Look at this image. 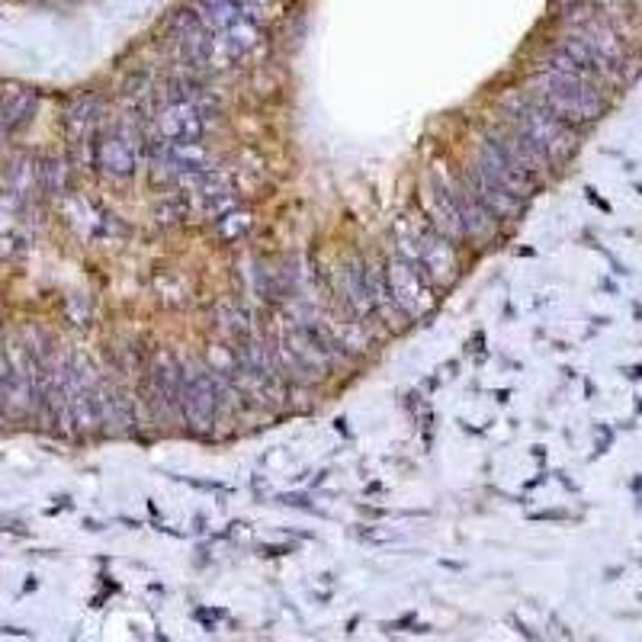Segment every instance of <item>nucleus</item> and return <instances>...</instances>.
<instances>
[{"label":"nucleus","instance_id":"0eeeda50","mask_svg":"<svg viewBox=\"0 0 642 642\" xmlns=\"http://www.w3.org/2000/svg\"><path fill=\"white\" fill-rule=\"evenodd\" d=\"M382 270H386L389 296L395 302V309L405 315V321H418L421 315H427V309H431V293H434V289L424 283L421 273L411 267L402 254L386 257V261H382Z\"/></svg>","mask_w":642,"mask_h":642},{"label":"nucleus","instance_id":"423d86ee","mask_svg":"<svg viewBox=\"0 0 642 642\" xmlns=\"http://www.w3.org/2000/svg\"><path fill=\"white\" fill-rule=\"evenodd\" d=\"M469 164L476 167V171H479L488 183H495L498 190H504L508 196H514V200L530 203L533 193L540 190V180L530 177V174L524 171V167H517V164L498 148V142H495L488 132L476 142V148H472V161H469Z\"/></svg>","mask_w":642,"mask_h":642},{"label":"nucleus","instance_id":"1a4fd4ad","mask_svg":"<svg viewBox=\"0 0 642 642\" xmlns=\"http://www.w3.org/2000/svg\"><path fill=\"white\" fill-rule=\"evenodd\" d=\"M334 286H338V296L341 302L347 305V312L360 318L363 325H370V321H379L376 318V309H373V299L366 293V283H363V261H347L338 273H334Z\"/></svg>","mask_w":642,"mask_h":642},{"label":"nucleus","instance_id":"f8f14e48","mask_svg":"<svg viewBox=\"0 0 642 642\" xmlns=\"http://www.w3.org/2000/svg\"><path fill=\"white\" fill-rule=\"evenodd\" d=\"M39 183L49 196H61L68 190V161L65 158H45L39 164Z\"/></svg>","mask_w":642,"mask_h":642},{"label":"nucleus","instance_id":"20e7f679","mask_svg":"<svg viewBox=\"0 0 642 642\" xmlns=\"http://www.w3.org/2000/svg\"><path fill=\"white\" fill-rule=\"evenodd\" d=\"M180 421L190 424L193 434L209 437L219 424V386L206 366H190L180 379Z\"/></svg>","mask_w":642,"mask_h":642},{"label":"nucleus","instance_id":"39448f33","mask_svg":"<svg viewBox=\"0 0 642 642\" xmlns=\"http://www.w3.org/2000/svg\"><path fill=\"white\" fill-rule=\"evenodd\" d=\"M167 29H171V45H174V55L180 61V71L200 74L203 78L209 68L219 65L216 36L209 33L193 10H177L174 17L167 20Z\"/></svg>","mask_w":642,"mask_h":642},{"label":"nucleus","instance_id":"9d476101","mask_svg":"<svg viewBox=\"0 0 642 642\" xmlns=\"http://www.w3.org/2000/svg\"><path fill=\"white\" fill-rule=\"evenodd\" d=\"M103 122V100L97 94H81L65 110V132L74 145H94Z\"/></svg>","mask_w":642,"mask_h":642},{"label":"nucleus","instance_id":"f257e3e1","mask_svg":"<svg viewBox=\"0 0 642 642\" xmlns=\"http://www.w3.org/2000/svg\"><path fill=\"white\" fill-rule=\"evenodd\" d=\"M530 97L540 100L549 113H556L569 126H588L607 113L604 84L588 74H565L553 68H540L530 78Z\"/></svg>","mask_w":642,"mask_h":642},{"label":"nucleus","instance_id":"f03ea898","mask_svg":"<svg viewBox=\"0 0 642 642\" xmlns=\"http://www.w3.org/2000/svg\"><path fill=\"white\" fill-rule=\"evenodd\" d=\"M501 110H504V126L537 145L553 167L572 161V155L578 151L575 126L562 122L556 113H549L540 100H533L530 94H504Z\"/></svg>","mask_w":642,"mask_h":642},{"label":"nucleus","instance_id":"7ed1b4c3","mask_svg":"<svg viewBox=\"0 0 642 642\" xmlns=\"http://www.w3.org/2000/svg\"><path fill=\"white\" fill-rule=\"evenodd\" d=\"M395 254H402L431 289H447L460 277L463 267L453 251V241L443 238L431 222L402 219L399 235H395Z\"/></svg>","mask_w":642,"mask_h":642},{"label":"nucleus","instance_id":"6e6552de","mask_svg":"<svg viewBox=\"0 0 642 642\" xmlns=\"http://www.w3.org/2000/svg\"><path fill=\"white\" fill-rule=\"evenodd\" d=\"M90 164L106 177L126 180L135 174V167H139V145H135L122 129L97 132L94 145H90Z\"/></svg>","mask_w":642,"mask_h":642},{"label":"nucleus","instance_id":"ddd939ff","mask_svg":"<svg viewBox=\"0 0 642 642\" xmlns=\"http://www.w3.org/2000/svg\"><path fill=\"white\" fill-rule=\"evenodd\" d=\"M0 421H4V418H0Z\"/></svg>","mask_w":642,"mask_h":642},{"label":"nucleus","instance_id":"9b49d317","mask_svg":"<svg viewBox=\"0 0 642 642\" xmlns=\"http://www.w3.org/2000/svg\"><path fill=\"white\" fill-rule=\"evenodd\" d=\"M36 113V94L29 87H10L4 97H0V116H4L10 135L23 129Z\"/></svg>","mask_w":642,"mask_h":642}]
</instances>
